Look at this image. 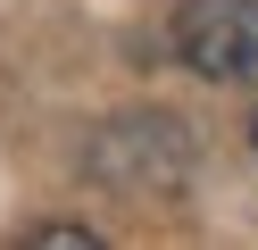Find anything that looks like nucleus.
<instances>
[{"label":"nucleus","instance_id":"1","mask_svg":"<svg viewBox=\"0 0 258 250\" xmlns=\"http://www.w3.org/2000/svg\"><path fill=\"white\" fill-rule=\"evenodd\" d=\"M175 59L208 83L258 75V0H175Z\"/></svg>","mask_w":258,"mask_h":250},{"label":"nucleus","instance_id":"2","mask_svg":"<svg viewBox=\"0 0 258 250\" xmlns=\"http://www.w3.org/2000/svg\"><path fill=\"white\" fill-rule=\"evenodd\" d=\"M191 133L175 125V117H125V125L100 133V150H92V175L100 183H125V192H175V183L191 175Z\"/></svg>","mask_w":258,"mask_h":250},{"label":"nucleus","instance_id":"3","mask_svg":"<svg viewBox=\"0 0 258 250\" xmlns=\"http://www.w3.org/2000/svg\"><path fill=\"white\" fill-rule=\"evenodd\" d=\"M34 250H100V233L92 225H42V233H25Z\"/></svg>","mask_w":258,"mask_h":250},{"label":"nucleus","instance_id":"4","mask_svg":"<svg viewBox=\"0 0 258 250\" xmlns=\"http://www.w3.org/2000/svg\"><path fill=\"white\" fill-rule=\"evenodd\" d=\"M250 142H258V125H250Z\"/></svg>","mask_w":258,"mask_h":250}]
</instances>
